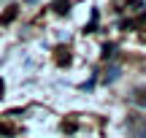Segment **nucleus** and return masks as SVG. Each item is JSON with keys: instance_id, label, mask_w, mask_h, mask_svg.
Here are the masks:
<instances>
[{"instance_id": "f257e3e1", "label": "nucleus", "mask_w": 146, "mask_h": 138, "mask_svg": "<svg viewBox=\"0 0 146 138\" xmlns=\"http://www.w3.org/2000/svg\"><path fill=\"white\" fill-rule=\"evenodd\" d=\"M127 130L133 133V138H146V117L130 114V119H127Z\"/></svg>"}, {"instance_id": "f03ea898", "label": "nucleus", "mask_w": 146, "mask_h": 138, "mask_svg": "<svg viewBox=\"0 0 146 138\" xmlns=\"http://www.w3.org/2000/svg\"><path fill=\"white\" fill-rule=\"evenodd\" d=\"M130 103H133V106H138V108H146V87H135V90H133Z\"/></svg>"}, {"instance_id": "7ed1b4c3", "label": "nucleus", "mask_w": 146, "mask_h": 138, "mask_svg": "<svg viewBox=\"0 0 146 138\" xmlns=\"http://www.w3.org/2000/svg\"><path fill=\"white\" fill-rule=\"evenodd\" d=\"M16 14H19V8H16V5H8V8L3 11V16H0V25H11V22L16 19Z\"/></svg>"}, {"instance_id": "20e7f679", "label": "nucleus", "mask_w": 146, "mask_h": 138, "mask_svg": "<svg viewBox=\"0 0 146 138\" xmlns=\"http://www.w3.org/2000/svg\"><path fill=\"white\" fill-rule=\"evenodd\" d=\"M54 11H57V14H68L70 3H68V0H54Z\"/></svg>"}, {"instance_id": "39448f33", "label": "nucleus", "mask_w": 146, "mask_h": 138, "mask_svg": "<svg viewBox=\"0 0 146 138\" xmlns=\"http://www.w3.org/2000/svg\"><path fill=\"white\" fill-rule=\"evenodd\" d=\"M57 62H60V65H68V62H70V54H68V52L62 54V49H60V54H57Z\"/></svg>"}, {"instance_id": "423d86ee", "label": "nucleus", "mask_w": 146, "mask_h": 138, "mask_svg": "<svg viewBox=\"0 0 146 138\" xmlns=\"http://www.w3.org/2000/svg\"><path fill=\"white\" fill-rule=\"evenodd\" d=\"M116 76H119V68H111L108 73H106V81H116Z\"/></svg>"}, {"instance_id": "0eeeda50", "label": "nucleus", "mask_w": 146, "mask_h": 138, "mask_svg": "<svg viewBox=\"0 0 146 138\" xmlns=\"http://www.w3.org/2000/svg\"><path fill=\"white\" fill-rule=\"evenodd\" d=\"M103 57H106V60L114 57V46H106V49H103Z\"/></svg>"}, {"instance_id": "6e6552de", "label": "nucleus", "mask_w": 146, "mask_h": 138, "mask_svg": "<svg viewBox=\"0 0 146 138\" xmlns=\"http://www.w3.org/2000/svg\"><path fill=\"white\" fill-rule=\"evenodd\" d=\"M0 95H3V79H0Z\"/></svg>"}]
</instances>
